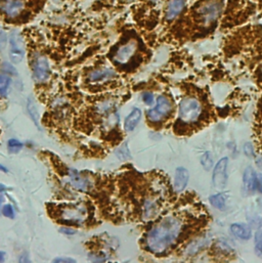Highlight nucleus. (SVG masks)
<instances>
[{
	"label": "nucleus",
	"instance_id": "nucleus-1",
	"mask_svg": "<svg viewBox=\"0 0 262 263\" xmlns=\"http://www.w3.org/2000/svg\"><path fill=\"white\" fill-rule=\"evenodd\" d=\"M181 221L168 217L155 225L147 235V247L154 253H162L172 246L181 232Z\"/></svg>",
	"mask_w": 262,
	"mask_h": 263
},
{
	"label": "nucleus",
	"instance_id": "nucleus-2",
	"mask_svg": "<svg viewBox=\"0 0 262 263\" xmlns=\"http://www.w3.org/2000/svg\"><path fill=\"white\" fill-rule=\"evenodd\" d=\"M54 215L60 222L80 225L86 221L88 217V210L83 204H67L58 206L54 211Z\"/></svg>",
	"mask_w": 262,
	"mask_h": 263
},
{
	"label": "nucleus",
	"instance_id": "nucleus-3",
	"mask_svg": "<svg viewBox=\"0 0 262 263\" xmlns=\"http://www.w3.org/2000/svg\"><path fill=\"white\" fill-rule=\"evenodd\" d=\"M202 114V105L195 98H185L180 102L178 120L182 124L196 123Z\"/></svg>",
	"mask_w": 262,
	"mask_h": 263
},
{
	"label": "nucleus",
	"instance_id": "nucleus-4",
	"mask_svg": "<svg viewBox=\"0 0 262 263\" xmlns=\"http://www.w3.org/2000/svg\"><path fill=\"white\" fill-rule=\"evenodd\" d=\"M222 12V3L219 0H210L201 6L199 15L206 25L216 21Z\"/></svg>",
	"mask_w": 262,
	"mask_h": 263
},
{
	"label": "nucleus",
	"instance_id": "nucleus-5",
	"mask_svg": "<svg viewBox=\"0 0 262 263\" xmlns=\"http://www.w3.org/2000/svg\"><path fill=\"white\" fill-rule=\"evenodd\" d=\"M33 78L36 83H44L51 77V66L45 57H37L32 65Z\"/></svg>",
	"mask_w": 262,
	"mask_h": 263
},
{
	"label": "nucleus",
	"instance_id": "nucleus-6",
	"mask_svg": "<svg viewBox=\"0 0 262 263\" xmlns=\"http://www.w3.org/2000/svg\"><path fill=\"white\" fill-rule=\"evenodd\" d=\"M172 110V105L168 99L163 95L157 99V105L154 109L149 110L148 118L151 122H160Z\"/></svg>",
	"mask_w": 262,
	"mask_h": 263
},
{
	"label": "nucleus",
	"instance_id": "nucleus-7",
	"mask_svg": "<svg viewBox=\"0 0 262 263\" xmlns=\"http://www.w3.org/2000/svg\"><path fill=\"white\" fill-rule=\"evenodd\" d=\"M10 56L14 64H19L25 57L22 39L18 33H13L10 38Z\"/></svg>",
	"mask_w": 262,
	"mask_h": 263
},
{
	"label": "nucleus",
	"instance_id": "nucleus-8",
	"mask_svg": "<svg viewBox=\"0 0 262 263\" xmlns=\"http://www.w3.org/2000/svg\"><path fill=\"white\" fill-rule=\"evenodd\" d=\"M227 158L221 159L214 168L213 172V184L217 189H223L226 184V168H227Z\"/></svg>",
	"mask_w": 262,
	"mask_h": 263
},
{
	"label": "nucleus",
	"instance_id": "nucleus-9",
	"mask_svg": "<svg viewBox=\"0 0 262 263\" xmlns=\"http://www.w3.org/2000/svg\"><path fill=\"white\" fill-rule=\"evenodd\" d=\"M25 8L23 0H0V12L9 18L18 17Z\"/></svg>",
	"mask_w": 262,
	"mask_h": 263
},
{
	"label": "nucleus",
	"instance_id": "nucleus-10",
	"mask_svg": "<svg viewBox=\"0 0 262 263\" xmlns=\"http://www.w3.org/2000/svg\"><path fill=\"white\" fill-rule=\"evenodd\" d=\"M136 43L134 41H129L119 47L114 56V61L119 65L126 64L135 54Z\"/></svg>",
	"mask_w": 262,
	"mask_h": 263
},
{
	"label": "nucleus",
	"instance_id": "nucleus-11",
	"mask_svg": "<svg viewBox=\"0 0 262 263\" xmlns=\"http://www.w3.org/2000/svg\"><path fill=\"white\" fill-rule=\"evenodd\" d=\"M116 76V73L108 68H103V69H98L90 72L88 75V81L92 84H99L106 82L108 80L113 79Z\"/></svg>",
	"mask_w": 262,
	"mask_h": 263
},
{
	"label": "nucleus",
	"instance_id": "nucleus-12",
	"mask_svg": "<svg viewBox=\"0 0 262 263\" xmlns=\"http://www.w3.org/2000/svg\"><path fill=\"white\" fill-rule=\"evenodd\" d=\"M185 6V0H170L165 9L166 20H173L177 18Z\"/></svg>",
	"mask_w": 262,
	"mask_h": 263
},
{
	"label": "nucleus",
	"instance_id": "nucleus-13",
	"mask_svg": "<svg viewBox=\"0 0 262 263\" xmlns=\"http://www.w3.org/2000/svg\"><path fill=\"white\" fill-rule=\"evenodd\" d=\"M69 181L76 189L82 190V192H86L90 186V182L88 181V179L83 177L77 171H73V170L70 171L69 173Z\"/></svg>",
	"mask_w": 262,
	"mask_h": 263
},
{
	"label": "nucleus",
	"instance_id": "nucleus-14",
	"mask_svg": "<svg viewBox=\"0 0 262 263\" xmlns=\"http://www.w3.org/2000/svg\"><path fill=\"white\" fill-rule=\"evenodd\" d=\"M188 182V171L183 167H178L175 172L174 178V187L177 192H181L186 186Z\"/></svg>",
	"mask_w": 262,
	"mask_h": 263
},
{
	"label": "nucleus",
	"instance_id": "nucleus-15",
	"mask_svg": "<svg viewBox=\"0 0 262 263\" xmlns=\"http://www.w3.org/2000/svg\"><path fill=\"white\" fill-rule=\"evenodd\" d=\"M140 118H141V111L137 108L133 109L132 112L128 115V117L125 119V123H124L125 129L127 131H132L138 124Z\"/></svg>",
	"mask_w": 262,
	"mask_h": 263
},
{
	"label": "nucleus",
	"instance_id": "nucleus-16",
	"mask_svg": "<svg viewBox=\"0 0 262 263\" xmlns=\"http://www.w3.org/2000/svg\"><path fill=\"white\" fill-rule=\"evenodd\" d=\"M231 232L239 238H242V240H248V238L251 237L252 235V232H251V229L248 225L246 224H232L231 227Z\"/></svg>",
	"mask_w": 262,
	"mask_h": 263
},
{
	"label": "nucleus",
	"instance_id": "nucleus-17",
	"mask_svg": "<svg viewBox=\"0 0 262 263\" xmlns=\"http://www.w3.org/2000/svg\"><path fill=\"white\" fill-rule=\"evenodd\" d=\"M243 179H244V186L248 192H253V190L256 189V174L254 173V170L251 168V167H248V168L245 170Z\"/></svg>",
	"mask_w": 262,
	"mask_h": 263
},
{
	"label": "nucleus",
	"instance_id": "nucleus-18",
	"mask_svg": "<svg viewBox=\"0 0 262 263\" xmlns=\"http://www.w3.org/2000/svg\"><path fill=\"white\" fill-rule=\"evenodd\" d=\"M209 201L213 207H215L217 209H222L225 205V197L222 194L214 195V196L210 197Z\"/></svg>",
	"mask_w": 262,
	"mask_h": 263
},
{
	"label": "nucleus",
	"instance_id": "nucleus-19",
	"mask_svg": "<svg viewBox=\"0 0 262 263\" xmlns=\"http://www.w3.org/2000/svg\"><path fill=\"white\" fill-rule=\"evenodd\" d=\"M27 107H28V112L31 115V118L33 119L35 125L38 126L39 125V115H38V111H37L35 103L32 100H29Z\"/></svg>",
	"mask_w": 262,
	"mask_h": 263
},
{
	"label": "nucleus",
	"instance_id": "nucleus-20",
	"mask_svg": "<svg viewBox=\"0 0 262 263\" xmlns=\"http://www.w3.org/2000/svg\"><path fill=\"white\" fill-rule=\"evenodd\" d=\"M11 85V78L7 75L0 74V95H7Z\"/></svg>",
	"mask_w": 262,
	"mask_h": 263
},
{
	"label": "nucleus",
	"instance_id": "nucleus-21",
	"mask_svg": "<svg viewBox=\"0 0 262 263\" xmlns=\"http://www.w3.org/2000/svg\"><path fill=\"white\" fill-rule=\"evenodd\" d=\"M8 145H9V150L11 153H18L23 148V143L21 141H19L18 139H15V138L10 139Z\"/></svg>",
	"mask_w": 262,
	"mask_h": 263
},
{
	"label": "nucleus",
	"instance_id": "nucleus-22",
	"mask_svg": "<svg viewBox=\"0 0 262 263\" xmlns=\"http://www.w3.org/2000/svg\"><path fill=\"white\" fill-rule=\"evenodd\" d=\"M201 163L206 170H209L213 166V159L211 158L210 154H208V153L204 154L201 158Z\"/></svg>",
	"mask_w": 262,
	"mask_h": 263
},
{
	"label": "nucleus",
	"instance_id": "nucleus-23",
	"mask_svg": "<svg viewBox=\"0 0 262 263\" xmlns=\"http://www.w3.org/2000/svg\"><path fill=\"white\" fill-rule=\"evenodd\" d=\"M255 251L259 257L262 258V229L259 230L256 234V247Z\"/></svg>",
	"mask_w": 262,
	"mask_h": 263
},
{
	"label": "nucleus",
	"instance_id": "nucleus-24",
	"mask_svg": "<svg viewBox=\"0 0 262 263\" xmlns=\"http://www.w3.org/2000/svg\"><path fill=\"white\" fill-rule=\"evenodd\" d=\"M3 214L5 215V216L9 217V218H14L15 217V212H14V209H13V206L8 204L6 205L4 208H3Z\"/></svg>",
	"mask_w": 262,
	"mask_h": 263
},
{
	"label": "nucleus",
	"instance_id": "nucleus-25",
	"mask_svg": "<svg viewBox=\"0 0 262 263\" xmlns=\"http://www.w3.org/2000/svg\"><path fill=\"white\" fill-rule=\"evenodd\" d=\"M142 100H144V103L148 106H151L154 103V97L151 92L144 93V95H142Z\"/></svg>",
	"mask_w": 262,
	"mask_h": 263
},
{
	"label": "nucleus",
	"instance_id": "nucleus-26",
	"mask_svg": "<svg viewBox=\"0 0 262 263\" xmlns=\"http://www.w3.org/2000/svg\"><path fill=\"white\" fill-rule=\"evenodd\" d=\"M118 157H120L121 159H126V158L130 157V153H129L126 145H124V147H122L120 149V151H119V156Z\"/></svg>",
	"mask_w": 262,
	"mask_h": 263
},
{
	"label": "nucleus",
	"instance_id": "nucleus-27",
	"mask_svg": "<svg viewBox=\"0 0 262 263\" xmlns=\"http://www.w3.org/2000/svg\"><path fill=\"white\" fill-rule=\"evenodd\" d=\"M244 152L248 157H254V150L250 142H247L244 146Z\"/></svg>",
	"mask_w": 262,
	"mask_h": 263
},
{
	"label": "nucleus",
	"instance_id": "nucleus-28",
	"mask_svg": "<svg viewBox=\"0 0 262 263\" xmlns=\"http://www.w3.org/2000/svg\"><path fill=\"white\" fill-rule=\"evenodd\" d=\"M256 189L262 193V175L260 173L256 174Z\"/></svg>",
	"mask_w": 262,
	"mask_h": 263
},
{
	"label": "nucleus",
	"instance_id": "nucleus-29",
	"mask_svg": "<svg viewBox=\"0 0 262 263\" xmlns=\"http://www.w3.org/2000/svg\"><path fill=\"white\" fill-rule=\"evenodd\" d=\"M60 231L64 234H75L76 230L72 229V228H68V227H63L60 229Z\"/></svg>",
	"mask_w": 262,
	"mask_h": 263
},
{
	"label": "nucleus",
	"instance_id": "nucleus-30",
	"mask_svg": "<svg viewBox=\"0 0 262 263\" xmlns=\"http://www.w3.org/2000/svg\"><path fill=\"white\" fill-rule=\"evenodd\" d=\"M54 262H76L74 259L72 258H65V257H62V258H56L54 260Z\"/></svg>",
	"mask_w": 262,
	"mask_h": 263
},
{
	"label": "nucleus",
	"instance_id": "nucleus-31",
	"mask_svg": "<svg viewBox=\"0 0 262 263\" xmlns=\"http://www.w3.org/2000/svg\"><path fill=\"white\" fill-rule=\"evenodd\" d=\"M5 260H6V253L0 252V262H5Z\"/></svg>",
	"mask_w": 262,
	"mask_h": 263
},
{
	"label": "nucleus",
	"instance_id": "nucleus-32",
	"mask_svg": "<svg viewBox=\"0 0 262 263\" xmlns=\"http://www.w3.org/2000/svg\"><path fill=\"white\" fill-rule=\"evenodd\" d=\"M0 171H2V172H5V173H7L9 170H8L7 167H5L4 165L0 164Z\"/></svg>",
	"mask_w": 262,
	"mask_h": 263
},
{
	"label": "nucleus",
	"instance_id": "nucleus-33",
	"mask_svg": "<svg viewBox=\"0 0 262 263\" xmlns=\"http://www.w3.org/2000/svg\"><path fill=\"white\" fill-rule=\"evenodd\" d=\"M4 200H5V197H4V195H3V194H0V208H2V206H3Z\"/></svg>",
	"mask_w": 262,
	"mask_h": 263
}]
</instances>
